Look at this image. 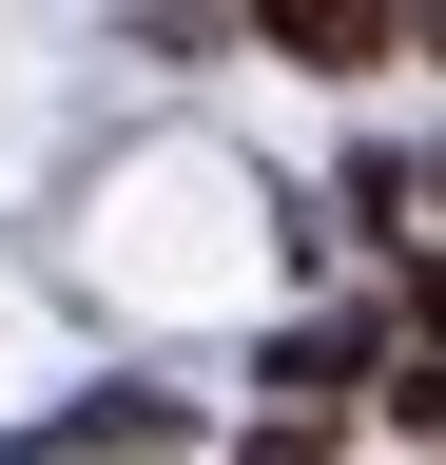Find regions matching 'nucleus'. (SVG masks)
I'll use <instances>...</instances> for the list:
<instances>
[{
  "instance_id": "1",
  "label": "nucleus",
  "mask_w": 446,
  "mask_h": 465,
  "mask_svg": "<svg viewBox=\"0 0 446 465\" xmlns=\"http://www.w3.org/2000/svg\"><path fill=\"white\" fill-rule=\"evenodd\" d=\"M272 39H292V58H330V78H350V58H388V20H369V0H272Z\"/></svg>"
},
{
  "instance_id": "2",
  "label": "nucleus",
  "mask_w": 446,
  "mask_h": 465,
  "mask_svg": "<svg viewBox=\"0 0 446 465\" xmlns=\"http://www.w3.org/2000/svg\"><path fill=\"white\" fill-rule=\"evenodd\" d=\"M388 427H427V446H446V349H427V369H388Z\"/></svg>"
},
{
  "instance_id": "3",
  "label": "nucleus",
  "mask_w": 446,
  "mask_h": 465,
  "mask_svg": "<svg viewBox=\"0 0 446 465\" xmlns=\"http://www.w3.org/2000/svg\"><path fill=\"white\" fill-rule=\"evenodd\" d=\"M253 465H330V427H272V446H253Z\"/></svg>"
}]
</instances>
